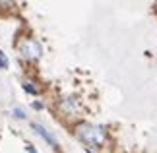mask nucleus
I'll return each instance as SVG.
<instances>
[{
  "instance_id": "nucleus-1",
  "label": "nucleus",
  "mask_w": 157,
  "mask_h": 153,
  "mask_svg": "<svg viewBox=\"0 0 157 153\" xmlns=\"http://www.w3.org/2000/svg\"><path fill=\"white\" fill-rule=\"evenodd\" d=\"M78 136H80L86 143L89 145H101L105 142V132L97 126H91V124H80L76 128Z\"/></svg>"
},
{
  "instance_id": "nucleus-3",
  "label": "nucleus",
  "mask_w": 157,
  "mask_h": 153,
  "mask_svg": "<svg viewBox=\"0 0 157 153\" xmlns=\"http://www.w3.org/2000/svg\"><path fill=\"white\" fill-rule=\"evenodd\" d=\"M23 89H25L27 93H31V95H37V93H39V89L35 87L31 82H23Z\"/></svg>"
},
{
  "instance_id": "nucleus-4",
  "label": "nucleus",
  "mask_w": 157,
  "mask_h": 153,
  "mask_svg": "<svg viewBox=\"0 0 157 153\" xmlns=\"http://www.w3.org/2000/svg\"><path fill=\"white\" fill-rule=\"evenodd\" d=\"M6 68H8V56L0 51V70H6Z\"/></svg>"
},
{
  "instance_id": "nucleus-5",
  "label": "nucleus",
  "mask_w": 157,
  "mask_h": 153,
  "mask_svg": "<svg viewBox=\"0 0 157 153\" xmlns=\"http://www.w3.org/2000/svg\"><path fill=\"white\" fill-rule=\"evenodd\" d=\"M14 114H16V118H25V113H23L21 109H17V107L14 109Z\"/></svg>"
},
{
  "instance_id": "nucleus-2",
  "label": "nucleus",
  "mask_w": 157,
  "mask_h": 153,
  "mask_svg": "<svg viewBox=\"0 0 157 153\" xmlns=\"http://www.w3.org/2000/svg\"><path fill=\"white\" fill-rule=\"evenodd\" d=\"M33 130H35V132H37V134H39V136H41V138H43V140H45V142H47V143H51V145H52V147H58V143H56V140H54V138H52V136H51V134H49V132H47V130H45V128H43V126H41V124H33Z\"/></svg>"
}]
</instances>
